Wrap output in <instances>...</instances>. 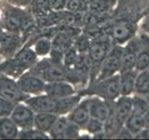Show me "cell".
<instances>
[{"label":"cell","mask_w":149,"mask_h":140,"mask_svg":"<svg viewBox=\"0 0 149 140\" xmlns=\"http://www.w3.org/2000/svg\"><path fill=\"white\" fill-rule=\"evenodd\" d=\"M68 0H49L50 8L53 11H61L66 9Z\"/></svg>","instance_id":"36"},{"label":"cell","mask_w":149,"mask_h":140,"mask_svg":"<svg viewBox=\"0 0 149 140\" xmlns=\"http://www.w3.org/2000/svg\"><path fill=\"white\" fill-rule=\"evenodd\" d=\"M122 54L123 46L114 44L102 62L99 74L95 80H101V79L118 74L121 69V64H122Z\"/></svg>","instance_id":"5"},{"label":"cell","mask_w":149,"mask_h":140,"mask_svg":"<svg viewBox=\"0 0 149 140\" xmlns=\"http://www.w3.org/2000/svg\"><path fill=\"white\" fill-rule=\"evenodd\" d=\"M139 26H140V29L143 31V33H146V34L149 35V14H147V15L143 19Z\"/></svg>","instance_id":"39"},{"label":"cell","mask_w":149,"mask_h":140,"mask_svg":"<svg viewBox=\"0 0 149 140\" xmlns=\"http://www.w3.org/2000/svg\"><path fill=\"white\" fill-rule=\"evenodd\" d=\"M105 32L114 44L125 45L128 41L136 36L137 24L130 18H121L113 22L111 24L105 23Z\"/></svg>","instance_id":"3"},{"label":"cell","mask_w":149,"mask_h":140,"mask_svg":"<svg viewBox=\"0 0 149 140\" xmlns=\"http://www.w3.org/2000/svg\"><path fill=\"white\" fill-rule=\"evenodd\" d=\"M14 57L17 58L22 64H24L28 69H30L38 61L39 58L32 47L24 45L17 51Z\"/></svg>","instance_id":"21"},{"label":"cell","mask_w":149,"mask_h":140,"mask_svg":"<svg viewBox=\"0 0 149 140\" xmlns=\"http://www.w3.org/2000/svg\"><path fill=\"white\" fill-rule=\"evenodd\" d=\"M116 5V0H96L88 7L87 10L92 11L101 15H106Z\"/></svg>","instance_id":"29"},{"label":"cell","mask_w":149,"mask_h":140,"mask_svg":"<svg viewBox=\"0 0 149 140\" xmlns=\"http://www.w3.org/2000/svg\"><path fill=\"white\" fill-rule=\"evenodd\" d=\"M2 60H3V59H2V57H1V55H0V63L2 62Z\"/></svg>","instance_id":"43"},{"label":"cell","mask_w":149,"mask_h":140,"mask_svg":"<svg viewBox=\"0 0 149 140\" xmlns=\"http://www.w3.org/2000/svg\"><path fill=\"white\" fill-rule=\"evenodd\" d=\"M58 117V115L54 113H36L34 127L42 132L49 134L50 128L52 127Z\"/></svg>","instance_id":"22"},{"label":"cell","mask_w":149,"mask_h":140,"mask_svg":"<svg viewBox=\"0 0 149 140\" xmlns=\"http://www.w3.org/2000/svg\"><path fill=\"white\" fill-rule=\"evenodd\" d=\"M17 84L21 91L28 95H37L45 92L46 81L36 75L26 71L17 79Z\"/></svg>","instance_id":"8"},{"label":"cell","mask_w":149,"mask_h":140,"mask_svg":"<svg viewBox=\"0 0 149 140\" xmlns=\"http://www.w3.org/2000/svg\"><path fill=\"white\" fill-rule=\"evenodd\" d=\"M20 129L9 116L0 117V139L18 138Z\"/></svg>","instance_id":"20"},{"label":"cell","mask_w":149,"mask_h":140,"mask_svg":"<svg viewBox=\"0 0 149 140\" xmlns=\"http://www.w3.org/2000/svg\"><path fill=\"white\" fill-rule=\"evenodd\" d=\"M69 123V120L66 116H59L55 120L52 127L50 128L49 135L50 138L53 139H63L64 138L65 131H66L67 125Z\"/></svg>","instance_id":"25"},{"label":"cell","mask_w":149,"mask_h":140,"mask_svg":"<svg viewBox=\"0 0 149 140\" xmlns=\"http://www.w3.org/2000/svg\"><path fill=\"white\" fill-rule=\"evenodd\" d=\"M113 46L114 42L108 35H104L96 37V38L91 39L90 49H88V52L91 63L90 82L88 84L96 79L102 62Z\"/></svg>","instance_id":"2"},{"label":"cell","mask_w":149,"mask_h":140,"mask_svg":"<svg viewBox=\"0 0 149 140\" xmlns=\"http://www.w3.org/2000/svg\"><path fill=\"white\" fill-rule=\"evenodd\" d=\"M124 126L135 137V135H137L143 129H144L143 116L132 111V113L130 114V116L126 120Z\"/></svg>","instance_id":"23"},{"label":"cell","mask_w":149,"mask_h":140,"mask_svg":"<svg viewBox=\"0 0 149 140\" xmlns=\"http://www.w3.org/2000/svg\"><path fill=\"white\" fill-rule=\"evenodd\" d=\"M77 91L72 83L67 80H59L47 82L45 87V93L53 98H63L73 95Z\"/></svg>","instance_id":"13"},{"label":"cell","mask_w":149,"mask_h":140,"mask_svg":"<svg viewBox=\"0 0 149 140\" xmlns=\"http://www.w3.org/2000/svg\"><path fill=\"white\" fill-rule=\"evenodd\" d=\"M116 138H134L133 134L123 125L122 128L119 130V132L116 135Z\"/></svg>","instance_id":"38"},{"label":"cell","mask_w":149,"mask_h":140,"mask_svg":"<svg viewBox=\"0 0 149 140\" xmlns=\"http://www.w3.org/2000/svg\"><path fill=\"white\" fill-rule=\"evenodd\" d=\"M82 96L78 92L73 95L63 98H56V109L55 114L58 116H66L71 112L79 102Z\"/></svg>","instance_id":"17"},{"label":"cell","mask_w":149,"mask_h":140,"mask_svg":"<svg viewBox=\"0 0 149 140\" xmlns=\"http://www.w3.org/2000/svg\"><path fill=\"white\" fill-rule=\"evenodd\" d=\"M82 129L79 127L78 125H77L76 123H71L69 120V123L67 125L66 131H65V134H64V138H79L80 136V131Z\"/></svg>","instance_id":"34"},{"label":"cell","mask_w":149,"mask_h":140,"mask_svg":"<svg viewBox=\"0 0 149 140\" xmlns=\"http://www.w3.org/2000/svg\"><path fill=\"white\" fill-rule=\"evenodd\" d=\"M67 118L71 123H76L82 130L84 129L88 120L91 118L90 106H88V96H86V98L81 99L77 106L67 115Z\"/></svg>","instance_id":"14"},{"label":"cell","mask_w":149,"mask_h":140,"mask_svg":"<svg viewBox=\"0 0 149 140\" xmlns=\"http://www.w3.org/2000/svg\"><path fill=\"white\" fill-rule=\"evenodd\" d=\"M138 71L136 69L119 72L120 95H132L134 93V83Z\"/></svg>","instance_id":"18"},{"label":"cell","mask_w":149,"mask_h":140,"mask_svg":"<svg viewBox=\"0 0 149 140\" xmlns=\"http://www.w3.org/2000/svg\"><path fill=\"white\" fill-rule=\"evenodd\" d=\"M36 112L26 103H17L14 106L9 117L20 130L30 129L34 127Z\"/></svg>","instance_id":"7"},{"label":"cell","mask_w":149,"mask_h":140,"mask_svg":"<svg viewBox=\"0 0 149 140\" xmlns=\"http://www.w3.org/2000/svg\"><path fill=\"white\" fill-rule=\"evenodd\" d=\"M66 9L73 12H84L87 10V7L83 4L82 0H68Z\"/></svg>","instance_id":"35"},{"label":"cell","mask_w":149,"mask_h":140,"mask_svg":"<svg viewBox=\"0 0 149 140\" xmlns=\"http://www.w3.org/2000/svg\"><path fill=\"white\" fill-rule=\"evenodd\" d=\"M143 120H144V128L149 129V110L143 115Z\"/></svg>","instance_id":"40"},{"label":"cell","mask_w":149,"mask_h":140,"mask_svg":"<svg viewBox=\"0 0 149 140\" xmlns=\"http://www.w3.org/2000/svg\"><path fill=\"white\" fill-rule=\"evenodd\" d=\"M139 36L141 37L142 45L137 54L135 69L137 71H142L149 68V35L142 33Z\"/></svg>","instance_id":"19"},{"label":"cell","mask_w":149,"mask_h":140,"mask_svg":"<svg viewBox=\"0 0 149 140\" xmlns=\"http://www.w3.org/2000/svg\"><path fill=\"white\" fill-rule=\"evenodd\" d=\"M28 71L38 76L46 82L66 80L63 64L53 63L49 56L38 59Z\"/></svg>","instance_id":"4"},{"label":"cell","mask_w":149,"mask_h":140,"mask_svg":"<svg viewBox=\"0 0 149 140\" xmlns=\"http://www.w3.org/2000/svg\"><path fill=\"white\" fill-rule=\"evenodd\" d=\"M26 8L36 18L43 16L51 11L49 0H31V3Z\"/></svg>","instance_id":"27"},{"label":"cell","mask_w":149,"mask_h":140,"mask_svg":"<svg viewBox=\"0 0 149 140\" xmlns=\"http://www.w3.org/2000/svg\"><path fill=\"white\" fill-rule=\"evenodd\" d=\"M82 97L98 96L104 100L115 101L120 95L119 73L101 80H95L77 92Z\"/></svg>","instance_id":"1"},{"label":"cell","mask_w":149,"mask_h":140,"mask_svg":"<svg viewBox=\"0 0 149 140\" xmlns=\"http://www.w3.org/2000/svg\"><path fill=\"white\" fill-rule=\"evenodd\" d=\"M2 1V0H1ZM1 1H0V19H1V15H2V9H1Z\"/></svg>","instance_id":"42"},{"label":"cell","mask_w":149,"mask_h":140,"mask_svg":"<svg viewBox=\"0 0 149 140\" xmlns=\"http://www.w3.org/2000/svg\"><path fill=\"white\" fill-rule=\"evenodd\" d=\"M24 103L29 106L36 113H54L56 109V98L47 93L28 97Z\"/></svg>","instance_id":"12"},{"label":"cell","mask_w":149,"mask_h":140,"mask_svg":"<svg viewBox=\"0 0 149 140\" xmlns=\"http://www.w3.org/2000/svg\"><path fill=\"white\" fill-rule=\"evenodd\" d=\"M132 111V95H119L114 102V113L124 125L126 120Z\"/></svg>","instance_id":"16"},{"label":"cell","mask_w":149,"mask_h":140,"mask_svg":"<svg viewBox=\"0 0 149 140\" xmlns=\"http://www.w3.org/2000/svg\"><path fill=\"white\" fill-rule=\"evenodd\" d=\"M149 92V68L138 71L134 83V93L146 95Z\"/></svg>","instance_id":"24"},{"label":"cell","mask_w":149,"mask_h":140,"mask_svg":"<svg viewBox=\"0 0 149 140\" xmlns=\"http://www.w3.org/2000/svg\"><path fill=\"white\" fill-rule=\"evenodd\" d=\"M83 130L87 131L88 134L92 135L97 133H100L102 131H104V121L99 119L91 117Z\"/></svg>","instance_id":"32"},{"label":"cell","mask_w":149,"mask_h":140,"mask_svg":"<svg viewBox=\"0 0 149 140\" xmlns=\"http://www.w3.org/2000/svg\"><path fill=\"white\" fill-rule=\"evenodd\" d=\"M0 96L13 103L24 102L30 95L26 94L19 88L16 79L0 72Z\"/></svg>","instance_id":"6"},{"label":"cell","mask_w":149,"mask_h":140,"mask_svg":"<svg viewBox=\"0 0 149 140\" xmlns=\"http://www.w3.org/2000/svg\"><path fill=\"white\" fill-rule=\"evenodd\" d=\"M28 70L29 69L14 56L8 59H4L0 63V72L14 79H17Z\"/></svg>","instance_id":"15"},{"label":"cell","mask_w":149,"mask_h":140,"mask_svg":"<svg viewBox=\"0 0 149 140\" xmlns=\"http://www.w3.org/2000/svg\"><path fill=\"white\" fill-rule=\"evenodd\" d=\"M3 1L7 2L9 5L21 8H27L31 3V0H3Z\"/></svg>","instance_id":"37"},{"label":"cell","mask_w":149,"mask_h":140,"mask_svg":"<svg viewBox=\"0 0 149 140\" xmlns=\"http://www.w3.org/2000/svg\"><path fill=\"white\" fill-rule=\"evenodd\" d=\"M132 111L135 113L144 115L149 110V104L143 95L133 93L132 95Z\"/></svg>","instance_id":"30"},{"label":"cell","mask_w":149,"mask_h":140,"mask_svg":"<svg viewBox=\"0 0 149 140\" xmlns=\"http://www.w3.org/2000/svg\"><path fill=\"white\" fill-rule=\"evenodd\" d=\"M123 124L116 118L113 112L108 118L104 121V131L107 135V138L116 137L119 130L122 128Z\"/></svg>","instance_id":"26"},{"label":"cell","mask_w":149,"mask_h":140,"mask_svg":"<svg viewBox=\"0 0 149 140\" xmlns=\"http://www.w3.org/2000/svg\"><path fill=\"white\" fill-rule=\"evenodd\" d=\"M22 46V35L6 31L0 39V55L3 60L13 57Z\"/></svg>","instance_id":"10"},{"label":"cell","mask_w":149,"mask_h":140,"mask_svg":"<svg viewBox=\"0 0 149 140\" xmlns=\"http://www.w3.org/2000/svg\"><path fill=\"white\" fill-rule=\"evenodd\" d=\"M142 41L140 36H135L123 46L122 64L119 72L135 69L138 51L141 48Z\"/></svg>","instance_id":"9"},{"label":"cell","mask_w":149,"mask_h":140,"mask_svg":"<svg viewBox=\"0 0 149 140\" xmlns=\"http://www.w3.org/2000/svg\"><path fill=\"white\" fill-rule=\"evenodd\" d=\"M15 103L0 96V117L9 116L13 109Z\"/></svg>","instance_id":"33"},{"label":"cell","mask_w":149,"mask_h":140,"mask_svg":"<svg viewBox=\"0 0 149 140\" xmlns=\"http://www.w3.org/2000/svg\"><path fill=\"white\" fill-rule=\"evenodd\" d=\"M144 97H146V99L147 100V102H148V104H149V92L147 93V94H146V95H144Z\"/></svg>","instance_id":"41"},{"label":"cell","mask_w":149,"mask_h":140,"mask_svg":"<svg viewBox=\"0 0 149 140\" xmlns=\"http://www.w3.org/2000/svg\"><path fill=\"white\" fill-rule=\"evenodd\" d=\"M18 138L20 139H49L50 138L49 134L33 127L30 129H24L19 131Z\"/></svg>","instance_id":"31"},{"label":"cell","mask_w":149,"mask_h":140,"mask_svg":"<svg viewBox=\"0 0 149 140\" xmlns=\"http://www.w3.org/2000/svg\"><path fill=\"white\" fill-rule=\"evenodd\" d=\"M51 47H52V41H51L50 37L41 36L36 40L34 45H33V49L39 58H43L49 56L51 50Z\"/></svg>","instance_id":"28"},{"label":"cell","mask_w":149,"mask_h":140,"mask_svg":"<svg viewBox=\"0 0 149 140\" xmlns=\"http://www.w3.org/2000/svg\"><path fill=\"white\" fill-rule=\"evenodd\" d=\"M114 102L104 100L98 96H88L91 117L104 121L114 112Z\"/></svg>","instance_id":"11"}]
</instances>
